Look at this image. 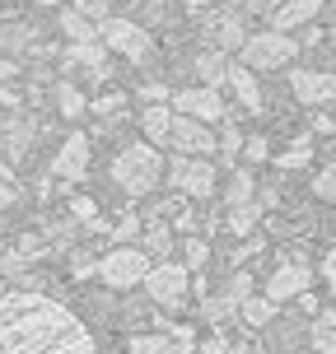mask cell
Masks as SVG:
<instances>
[{
	"instance_id": "7dc6e473",
	"label": "cell",
	"mask_w": 336,
	"mask_h": 354,
	"mask_svg": "<svg viewBox=\"0 0 336 354\" xmlns=\"http://www.w3.org/2000/svg\"><path fill=\"white\" fill-rule=\"evenodd\" d=\"M37 5H61V0H37ZM71 5H75V0H71Z\"/></svg>"
},
{
	"instance_id": "b9f144b4",
	"label": "cell",
	"mask_w": 336,
	"mask_h": 354,
	"mask_svg": "<svg viewBox=\"0 0 336 354\" xmlns=\"http://www.w3.org/2000/svg\"><path fill=\"white\" fill-rule=\"evenodd\" d=\"M313 131H322V136H332V131H336V122L327 117V112H318V117H313Z\"/></svg>"
},
{
	"instance_id": "7bdbcfd3",
	"label": "cell",
	"mask_w": 336,
	"mask_h": 354,
	"mask_svg": "<svg viewBox=\"0 0 336 354\" xmlns=\"http://www.w3.org/2000/svg\"><path fill=\"white\" fill-rule=\"evenodd\" d=\"M150 252H168V233H163V229L150 233Z\"/></svg>"
},
{
	"instance_id": "8992f818",
	"label": "cell",
	"mask_w": 336,
	"mask_h": 354,
	"mask_svg": "<svg viewBox=\"0 0 336 354\" xmlns=\"http://www.w3.org/2000/svg\"><path fill=\"white\" fill-rule=\"evenodd\" d=\"M98 42L112 47L117 56H126V61H150L154 56V37L145 33L136 19H103L98 24Z\"/></svg>"
},
{
	"instance_id": "d590c367",
	"label": "cell",
	"mask_w": 336,
	"mask_h": 354,
	"mask_svg": "<svg viewBox=\"0 0 336 354\" xmlns=\"http://www.w3.org/2000/svg\"><path fill=\"white\" fill-rule=\"evenodd\" d=\"M75 280H89V275H98V257H89V252H75Z\"/></svg>"
},
{
	"instance_id": "44dd1931",
	"label": "cell",
	"mask_w": 336,
	"mask_h": 354,
	"mask_svg": "<svg viewBox=\"0 0 336 354\" xmlns=\"http://www.w3.org/2000/svg\"><path fill=\"white\" fill-rule=\"evenodd\" d=\"M308 163H313V145L308 140H290V149L276 154V168L281 173H294V168H308Z\"/></svg>"
},
{
	"instance_id": "ee69618b",
	"label": "cell",
	"mask_w": 336,
	"mask_h": 354,
	"mask_svg": "<svg viewBox=\"0 0 336 354\" xmlns=\"http://www.w3.org/2000/svg\"><path fill=\"white\" fill-rule=\"evenodd\" d=\"M10 75H15V66H10V61H0V80H10Z\"/></svg>"
},
{
	"instance_id": "52a82bcc",
	"label": "cell",
	"mask_w": 336,
	"mask_h": 354,
	"mask_svg": "<svg viewBox=\"0 0 336 354\" xmlns=\"http://www.w3.org/2000/svg\"><path fill=\"white\" fill-rule=\"evenodd\" d=\"M187 280H192V270H187V266L182 261H159V266H150V270H145V294H150V299L159 303V308H182V303H187Z\"/></svg>"
},
{
	"instance_id": "3957f363",
	"label": "cell",
	"mask_w": 336,
	"mask_h": 354,
	"mask_svg": "<svg viewBox=\"0 0 336 354\" xmlns=\"http://www.w3.org/2000/svg\"><path fill=\"white\" fill-rule=\"evenodd\" d=\"M294 52H299V37L276 33V28L243 37V47H238V56H243L248 71H285V66L294 61Z\"/></svg>"
},
{
	"instance_id": "9a60e30c",
	"label": "cell",
	"mask_w": 336,
	"mask_h": 354,
	"mask_svg": "<svg viewBox=\"0 0 336 354\" xmlns=\"http://www.w3.org/2000/svg\"><path fill=\"white\" fill-rule=\"evenodd\" d=\"M318 10H322V0H285V5L271 10V28H276V33H294V28L308 24Z\"/></svg>"
},
{
	"instance_id": "c3c4849f",
	"label": "cell",
	"mask_w": 336,
	"mask_h": 354,
	"mask_svg": "<svg viewBox=\"0 0 336 354\" xmlns=\"http://www.w3.org/2000/svg\"><path fill=\"white\" fill-rule=\"evenodd\" d=\"M332 42H336V28H332Z\"/></svg>"
},
{
	"instance_id": "2e32d148",
	"label": "cell",
	"mask_w": 336,
	"mask_h": 354,
	"mask_svg": "<svg viewBox=\"0 0 336 354\" xmlns=\"http://www.w3.org/2000/svg\"><path fill=\"white\" fill-rule=\"evenodd\" d=\"M66 61H71V66H85L98 84H107V80H112V66H107V56H103V42H71Z\"/></svg>"
},
{
	"instance_id": "6da1fadb",
	"label": "cell",
	"mask_w": 336,
	"mask_h": 354,
	"mask_svg": "<svg viewBox=\"0 0 336 354\" xmlns=\"http://www.w3.org/2000/svg\"><path fill=\"white\" fill-rule=\"evenodd\" d=\"M0 354H98V345L56 299L0 289Z\"/></svg>"
},
{
	"instance_id": "d4e9b609",
	"label": "cell",
	"mask_w": 336,
	"mask_h": 354,
	"mask_svg": "<svg viewBox=\"0 0 336 354\" xmlns=\"http://www.w3.org/2000/svg\"><path fill=\"white\" fill-rule=\"evenodd\" d=\"M257 205H229V219H224V224H229V233H238V238H248L252 229H257Z\"/></svg>"
},
{
	"instance_id": "f546056e",
	"label": "cell",
	"mask_w": 336,
	"mask_h": 354,
	"mask_svg": "<svg viewBox=\"0 0 336 354\" xmlns=\"http://www.w3.org/2000/svg\"><path fill=\"white\" fill-rule=\"evenodd\" d=\"M215 149H220V154H224V159H238V149H243V131H238V126L233 122H224V136H220V140H215Z\"/></svg>"
},
{
	"instance_id": "4fadbf2b",
	"label": "cell",
	"mask_w": 336,
	"mask_h": 354,
	"mask_svg": "<svg viewBox=\"0 0 336 354\" xmlns=\"http://www.w3.org/2000/svg\"><path fill=\"white\" fill-rule=\"evenodd\" d=\"M85 168H89V136H66L61 140V149H56V159H52V173H61V177H71V182H80L85 177Z\"/></svg>"
},
{
	"instance_id": "7402d4cb",
	"label": "cell",
	"mask_w": 336,
	"mask_h": 354,
	"mask_svg": "<svg viewBox=\"0 0 336 354\" xmlns=\"http://www.w3.org/2000/svg\"><path fill=\"white\" fill-rule=\"evenodd\" d=\"M252 192H257L252 173H248V168H233L229 187H224V201H229V205H252Z\"/></svg>"
},
{
	"instance_id": "ac0fdd59",
	"label": "cell",
	"mask_w": 336,
	"mask_h": 354,
	"mask_svg": "<svg viewBox=\"0 0 336 354\" xmlns=\"http://www.w3.org/2000/svg\"><path fill=\"white\" fill-rule=\"evenodd\" d=\"M196 75H201V84H206V88H220V84H224V75H229L224 52H220V47L201 52V56H196Z\"/></svg>"
},
{
	"instance_id": "4316f807",
	"label": "cell",
	"mask_w": 336,
	"mask_h": 354,
	"mask_svg": "<svg viewBox=\"0 0 336 354\" xmlns=\"http://www.w3.org/2000/svg\"><path fill=\"white\" fill-rule=\"evenodd\" d=\"M56 107H61V117H85V93H80V88L75 84H61L56 88Z\"/></svg>"
},
{
	"instance_id": "ab89813d",
	"label": "cell",
	"mask_w": 336,
	"mask_h": 354,
	"mask_svg": "<svg viewBox=\"0 0 336 354\" xmlns=\"http://www.w3.org/2000/svg\"><path fill=\"white\" fill-rule=\"evenodd\" d=\"M322 280H327V289L336 294V248H327V257H322Z\"/></svg>"
},
{
	"instance_id": "f1b7e54d",
	"label": "cell",
	"mask_w": 336,
	"mask_h": 354,
	"mask_svg": "<svg viewBox=\"0 0 336 354\" xmlns=\"http://www.w3.org/2000/svg\"><path fill=\"white\" fill-rule=\"evenodd\" d=\"M206 261H211V243H206V238H187V243H182V266H187V270H201Z\"/></svg>"
},
{
	"instance_id": "836d02e7",
	"label": "cell",
	"mask_w": 336,
	"mask_h": 354,
	"mask_svg": "<svg viewBox=\"0 0 336 354\" xmlns=\"http://www.w3.org/2000/svg\"><path fill=\"white\" fill-rule=\"evenodd\" d=\"M238 350V345H233L229 336H220V331H215V336H206L201 340V354H233Z\"/></svg>"
},
{
	"instance_id": "7a4b0ae2",
	"label": "cell",
	"mask_w": 336,
	"mask_h": 354,
	"mask_svg": "<svg viewBox=\"0 0 336 354\" xmlns=\"http://www.w3.org/2000/svg\"><path fill=\"white\" fill-rule=\"evenodd\" d=\"M163 177V159L150 140H131L126 149H117L112 159V182L122 187L126 196H150Z\"/></svg>"
},
{
	"instance_id": "e575fe53",
	"label": "cell",
	"mask_w": 336,
	"mask_h": 354,
	"mask_svg": "<svg viewBox=\"0 0 336 354\" xmlns=\"http://www.w3.org/2000/svg\"><path fill=\"white\" fill-rule=\"evenodd\" d=\"M0 42H5V47H28V42H33V28H19V24H10V28L0 33Z\"/></svg>"
},
{
	"instance_id": "5b68a950",
	"label": "cell",
	"mask_w": 336,
	"mask_h": 354,
	"mask_svg": "<svg viewBox=\"0 0 336 354\" xmlns=\"http://www.w3.org/2000/svg\"><path fill=\"white\" fill-rule=\"evenodd\" d=\"M145 270H150V257L141 248H131V243H122V248L107 252V257H98V280L107 289H136L145 280Z\"/></svg>"
},
{
	"instance_id": "9c48e42d",
	"label": "cell",
	"mask_w": 336,
	"mask_h": 354,
	"mask_svg": "<svg viewBox=\"0 0 336 354\" xmlns=\"http://www.w3.org/2000/svg\"><path fill=\"white\" fill-rule=\"evenodd\" d=\"M173 112H182V117H192V122L201 126H215L229 117V107H224V98H220V88H182V93H173Z\"/></svg>"
},
{
	"instance_id": "d6986e66",
	"label": "cell",
	"mask_w": 336,
	"mask_h": 354,
	"mask_svg": "<svg viewBox=\"0 0 336 354\" xmlns=\"http://www.w3.org/2000/svg\"><path fill=\"white\" fill-rule=\"evenodd\" d=\"M61 33L71 37V42H98V24L94 19H85L80 10H61Z\"/></svg>"
},
{
	"instance_id": "ba28073f",
	"label": "cell",
	"mask_w": 336,
	"mask_h": 354,
	"mask_svg": "<svg viewBox=\"0 0 336 354\" xmlns=\"http://www.w3.org/2000/svg\"><path fill=\"white\" fill-rule=\"evenodd\" d=\"M308 284H313V266L303 261V257H285V261L271 270V280H266V294H262V299H271L276 308H281L285 299H299V294H308Z\"/></svg>"
},
{
	"instance_id": "484cf974",
	"label": "cell",
	"mask_w": 336,
	"mask_h": 354,
	"mask_svg": "<svg viewBox=\"0 0 336 354\" xmlns=\"http://www.w3.org/2000/svg\"><path fill=\"white\" fill-rule=\"evenodd\" d=\"M233 313H238V299H233V294H215V299L201 303V317L206 322H224V317H233Z\"/></svg>"
},
{
	"instance_id": "603a6c76",
	"label": "cell",
	"mask_w": 336,
	"mask_h": 354,
	"mask_svg": "<svg viewBox=\"0 0 336 354\" xmlns=\"http://www.w3.org/2000/svg\"><path fill=\"white\" fill-rule=\"evenodd\" d=\"M313 350L318 354H336V308H327V313L313 322Z\"/></svg>"
},
{
	"instance_id": "74e56055",
	"label": "cell",
	"mask_w": 336,
	"mask_h": 354,
	"mask_svg": "<svg viewBox=\"0 0 336 354\" xmlns=\"http://www.w3.org/2000/svg\"><path fill=\"white\" fill-rule=\"evenodd\" d=\"M136 229H141V219H136V214H126L122 224L112 229V238H117V243H131V238H136Z\"/></svg>"
},
{
	"instance_id": "bcb514c9",
	"label": "cell",
	"mask_w": 336,
	"mask_h": 354,
	"mask_svg": "<svg viewBox=\"0 0 336 354\" xmlns=\"http://www.w3.org/2000/svg\"><path fill=\"white\" fill-rule=\"evenodd\" d=\"M5 103H15V98H10V93H0V107H5Z\"/></svg>"
},
{
	"instance_id": "f6af8a7d",
	"label": "cell",
	"mask_w": 336,
	"mask_h": 354,
	"mask_svg": "<svg viewBox=\"0 0 336 354\" xmlns=\"http://www.w3.org/2000/svg\"><path fill=\"white\" fill-rule=\"evenodd\" d=\"M10 201H15V192H10V187H0V205H10Z\"/></svg>"
},
{
	"instance_id": "5bb4252c",
	"label": "cell",
	"mask_w": 336,
	"mask_h": 354,
	"mask_svg": "<svg viewBox=\"0 0 336 354\" xmlns=\"http://www.w3.org/2000/svg\"><path fill=\"white\" fill-rule=\"evenodd\" d=\"M224 84L233 88V98L248 107V117H262L266 112V103H262V88H257V75L238 61V66H229V75H224Z\"/></svg>"
},
{
	"instance_id": "8fae6325",
	"label": "cell",
	"mask_w": 336,
	"mask_h": 354,
	"mask_svg": "<svg viewBox=\"0 0 336 354\" xmlns=\"http://www.w3.org/2000/svg\"><path fill=\"white\" fill-rule=\"evenodd\" d=\"M196 350V331L192 326H173L168 336H131L126 354H192Z\"/></svg>"
},
{
	"instance_id": "8d00e7d4",
	"label": "cell",
	"mask_w": 336,
	"mask_h": 354,
	"mask_svg": "<svg viewBox=\"0 0 336 354\" xmlns=\"http://www.w3.org/2000/svg\"><path fill=\"white\" fill-rule=\"evenodd\" d=\"M122 93H103V98H94V112H103V117H112V112H122Z\"/></svg>"
},
{
	"instance_id": "60d3db41",
	"label": "cell",
	"mask_w": 336,
	"mask_h": 354,
	"mask_svg": "<svg viewBox=\"0 0 336 354\" xmlns=\"http://www.w3.org/2000/svg\"><path fill=\"white\" fill-rule=\"evenodd\" d=\"M163 93H168V84H145L141 88V98H150V103H159Z\"/></svg>"
},
{
	"instance_id": "cb8c5ba5",
	"label": "cell",
	"mask_w": 336,
	"mask_h": 354,
	"mask_svg": "<svg viewBox=\"0 0 336 354\" xmlns=\"http://www.w3.org/2000/svg\"><path fill=\"white\" fill-rule=\"evenodd\" d=\"M238 317L248 322V326H266V322L276 317V303L271 299H252L248 294V299H238Z\"/></svg>"
},
{
	"instance_id": "ffe728a7",
	"label": "cell",
	"mask_w": 336,
	"mask_h": 354,
	"mask_svg": "<svg viewBox=\"0 0 336 354\" xmlns=\"http://www.w3.org/2000/svg\"><path fill=\"white\" fill-rule=\"evenodd\" d=\"M206 33L215 37V47H220V52H229V47H243V24H238V19H215L211 28H206Z\"/></svg>"
},
{
	"instance_id": "f35d334b",
	"label": "cell",
	"mask_w": 336,
	"mask_h": 354,
	"mask_svg": "<svg viewBox=\"0 0 336 354\" xmlns=\"http://www.w3.org/2000/svg\"><path fill=\"white\" fill-rule=\"evenodd\" d=\"M262 248H266L262 238H248V243H243V248L233 252V266H248V257H257V252H262Z\"/></svg>"
},
{
	"instance_id": "30bf717a",
	"label": "cell",
	"mask_w": 336,
	"mask_h": 354,
	"mask_svg": "<svg viewBox=\"0 0 336 354\" xmlns=\"http://www.w3.org/2000/svg\"><path fill=\"white\" fill-rule=\"evenodd\" d=\"M168 145H173L177 154H196V159H206V154L215 149V131L177 112V117H173V126H168Z\"/></svg>"
},
{
	"instance_id": "7c38bea8",
	"label": "cell",
	"mask_w": 336,
	"mask_h": 354,
	"mask_svg": "<svg viewBox=\"0 0 336 354\" xmlns=\"http://www.w3.org/2000/svg\"><path fill=\"white\" fill-rule=\"evenodd\" d=\"M290 84H294V98L308 103V107L332 103V98H336V75H322V71H294V75H290Z\"/></svg>"
},
{
	"instance_id": "e0dca14e",
	"label": "cell",
	"mask_w": 336,
	"mask_h": 354,
	"mask_svg": "<svg viewBox=\"0 0 336 354\" xmlns=\"http://www.w3.org/2000/svg\"><path fill=\"white\" fill-rule=\"evenodd\" d=\"M168 126H173V107L150 103L141 112V131H145V140L154 145V149H163V145H168Z\"/></svg>"
},
{
	"instance_id": "277c9868",
	"label": "cell",
	"mask_w": 336,
	"mask_h": 354,
	"mask_svg": "<svg viewBox=\"0 0 336 354\" xmlns=\"http://www.w3.org/2000/svg\"><path fill=\"white\" fill-rule=\"evenodd\" d=\"M163 177H168L173 192H182L187 201H211V196H215V163L211 159L177 154L173 163H163Z\"/></svg>"
},
{
	"instance_id": "d6a6232c",
	"label": "cell",
	"mask_w": 336,
	"mask_h": 354,
	"mask_svg": "<svg viewBox=\"0 0 336 354\" xmlns=\"http://www.w3.org/2000/svg\"><path fill=\"white\" fill-rule=\"evenodd\" d=\"M75 10L85 19H98L103 24V19H112V0H75Z\"/></svg>"
},
{
	"instance_id": "83f0119b",
	"label": "cell",
	"mask_w": 336,
	"mask_h": 354,
	"mask_svg": "<svg viewBox=\"0 0 336 354\" xmlns=\"http://www.w3.org/2000/svg\"><path fill=\"white\" fill-rule=\"evenodd\" d=\"M71 210H75V219H80V224H85L89 233H103V229H107L103 219H98V205H94L89 196H75V201H71Z\"/></svg>"
},
{
	"instance_id": "1f68e13d",
	"label": "cell",
	"mask_w": 336,
	"mask_h": 354,
	"mask_svg": "<svg viewBox=\"0 0 336 354\" xmlns=\"http://www.w3.org/2000/svg\"><path fill=\"white\" fill-rule=\"evenodd\" d=\"M238 154H248V163H266L271 159V145H266V136H243V149Z\"/></svg>"
},
{
	"instance_id": "4dcf8cb0",
	"label": "cell",
	"mask_w": 336,
	"mask_h": 354,
	"mask_svg": "<svg viewBox=\"0 0 336 354\" xmlns=\"http://www.w3.org/2000/svg\"><path fill=\"white\" fill-rule=\"evenodd\" d=\"M313 196H318V201H336V163H327V168L313 177Z\"/></svg>"
}]
</instances>
